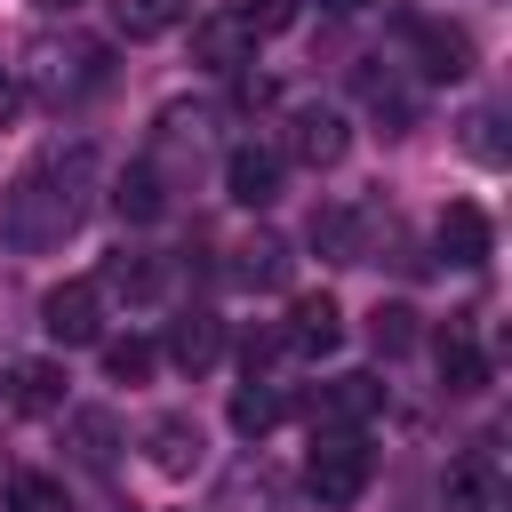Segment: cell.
Returning a JSON list of instances; mask_svg holds the SVG:
<instances>
[{"label":"cell","instance_id":"4dcf8cb0","mask_svg":"<svg viewBox=\"0 0 512 512\" xmlns=\"http://www.w3.org/2000/svg\"><path fill=\"white\" fill-rule=\"evenodd\" d=\"M320 8H328V16H360L368 0H320Z\"/></svg>","mask_w":512,"mask_h":512},{"label":"cell","instance_id":"44dd1931","mask_svg":"<svg viewBox=\"0 0 512 512\" xmlns=\"http://www.w3.org/2000/svg\"><path fill=\"white\" fill-rule=\"evenodd\" d=\"M112 208H120L128 224H152V216L168 208V192H160V168H152V160H128V168L112 176Z\"/></svg>","mask_w":512,"mask_h":512},{"label":"cell","instance_id":"d6986e66","mask_svg":"<svg viewBox=\"0 0 512 512\" xmlns=\"http://www.w3.org/2000/svg\"><path fill=\"white\" fill-rule=\"evenodd\" d=\"M96 288H112V296H128V304H160V296H168V256H128V248H120Z\"/></svg>","mask_w":512,"mask_h":512},{"label":"cell","instance_id":"e0dca14e","mask_svg":"<svg viewBox=\"0 0 512 512\" xmlns=\"http://www.w3.org/2000/svg\"><path fill=\"white\" fill-rule=\"evenodd\" d=\"M64 448H72V464H80V472H112L120 424H112L104 408H72V416H64Z\"/></svg>","mask_w":512,"mask_h":512},{"label":"cell","instance_id":"ac0fdd59","mask_svg":"<svg viewBox=\"0 0 512 512\" xmlns=\"http://www.w3.org/2000/svg\"><path fill=\"white\" fill-rule=\"evenodd\" d=\"M232 288H288V240H272V232H256V240H240L232 248Z\"/></svg>","mask_w":512,"mask_h":512},{"label":"cell","instance_id":"cb8c5ba5","mask_svg":"<svg viewBox=\"0 0 512 512\" xmlns=\"http://www.w3.org/2000/svg\"><path fill=\"white\" fill-rule=\"evenodd\" d=\"M440 504H448V512H488V504H496V480H488V464H480V456L448 464V480H440Z\"/></svg>","mask_w":512,"mask_h":512},{"label":"cell","instance_id":"1f68e13d","mask_svg":"<svg viewBox=\"0 0 512 512\" xmlns=\"http://www.w3.org/2000/svg\"><path fill=\"white\" fill-rule=\"evenodd\" d=\"M40 8H48V16H72V8H80V0H40Z\"/></svg>","mask_w":512,"mask_h":512},{"label":"cell","instance_id":"f546056e","mask_svg":"<svg viewBox=\"0 0 512 512\" xmlns=\"http://www.w3.org/2000/svg\"><path fill=\"white\" fill-rule=\"evenodd\" d=\"M24 112V88H16V72H0V128Z\"/></svg>","mask_w":512,"mask_h":512},{"label":"cell","instance_id":"9c48e42d","mask_svg":"<svg viewBox=\"0 0 512 512\" xmlns=\"http://www.w3.org/2000/svg\"><path fill=\"white\" fill-rule=\"evenodd\" d=\"M376 408H384V384L376 376H336V384L312 392V432H360Z\"/></svg>","mask_w":512,"mask_h":512},{"label":"cell","instance_id":"52a82bcc","mask_svg":"<svg viewBox=\"0 0 512 512\" xmlns=\"http://www.w3.org/2000/svg\"><path fill=\"white\" fill-rule=\"evenodd\" d=\"M344 152H352V120H344V112H328V104H296V112H288V160L336 168Z\"/></svg>","mask_w":512,"mask_h":512},{"label":"cell","instance_id":"7402d4cb","mask_svg":"<svg viewBox=\"0 0 512 512\" xmlns=\"http://www.w3.org/2000/svg\"><path fill=\"white\" fill-rule=\"evenodd\" d=\"M184 16H192V0H112L120 40H160V32H176Z\"/></svg>","mask_w":512,"mask_h":512},{"label":"cell","instance_id":"d4e9b609","mask_svg":"<svg viewBox=\"0 0 512 512\" xmlns=\"http://www.w3.org/2000/svg\"><path fill=\"white\" fill-rule=\"evenodd\" d=\"M456 136H464V152H472V160H488V168H504V112H496V104H472Z\"/></svg>","mask_w":512,"mask_h":512},{"label":"cell","instance_id":"603a6c76","mask_svg":"<svg viewBox=\"0 0 512 512\" xmlns=\"http://www.w3.org/2000/svg\"><path fill=\"white\" fill-rule=\"evenodd\" d=\"M280 416H288V400H280V392H272L264 376H248V384L232 392V432H240V440H264V432H272Z\"/></svg>","mask_w":512,"mask_h":512},{"label":"cell","instance_id":"5bb4252c","mask_svg":"<svg viewBox=\"0 0 512 512\" xmlns=\"http://www.w3.org/2000/svg\"><path fill=\"white\" fill-rule=\"evenodd\" d=\"M64 384H72L64 360H16L8 368V408L16 416H56L64 408Z\"/></svg>","mask_w":512,"mask_h":512},{"label":"cell","instance_id":"83f0119b","mask_svg":"<svg viewBox=\"0 0 512 512\" xmlns=\"http://www.w3.org/2000/svg\"><path fill=\"white\" fill-rule=\"evenodd\" d=\"M152 368H160V352H152L144 336H120V344H104V376H112V384H144Z\"/></svg>","mask_w":512,"mask_h":512},{"label":"cell","instance_id":"8992f818","mask_svg":"<svg viewBox=\"0 0 512 512\" xmlns=\"http://www.w3.org/2000/svg\"><path fill=\"white\" fill-rule=\"evenodd\" d=\"M400 40L416 48V72H424V80H464V72H472V32H464V24L400 16Z\"/></svg>","mask_w":512,"mask_h":512},{"label":"cell","instance_id":"6da1fadb","mask_svg":"<svg viewBox=\"0 0 512 512\" xmlns=\"http://www.w3.org/2000/svg\"><path fill=\"white\" fill-rule=\"evenodd\" d=\"M88 192H96V152L72 144V152H48L32 160L8 192H0V240L40 256V248H64L88 216Z\"/></svg>","mask_w":512,"mask_h":512},{"label":"cell","instance_id":"3957f363","mask_svg":"<svg viewBox=\"0 0 512 512\" xmlns=\"http://www.w3.org/2000/svg\"><path fill=\"white\" fill-rule=\"evenodd\" d=\"M368 472H376V448H368L360 432H312V456H304L312 504H328V512L360 504V496H368Z\"/></svg>","mask_w":512,"mask_h":512},{"label":"cell","instance_id":"7a4b0ae2","mask_svg":"<svg viewBox=\"0 0 512 512\" xmlns=\"http://www.w3.org/2000/svg\"><path fill=\"white\" fill-rule=\"evenodd\" d=\"M112 80V56H104V40H88V32H40L32 48H24V72H16V88H32L40 104H80V96H96Z\"/></svg>","mask_w":512,"mask_h":512},{"label":"cell","instance_id":"2e32d148","mask_svg":"<svg viewBox=\"0 0 512 512\" xmlns=\"http://www.w3.org/2000/svg\"><path fill=\"white\" fill-rule=\"evenodd\" d=\"M360 104L384 120V136H408L416 128V88L408 80H392V64L376 72V64H360Z\"/></svg>","mask_w":512,"mask_h":512},{"label":"cell","instance_id":"4316f807","mask_svg":"<svg viewBox=\"0 0 512 512\" xmlns=\"http://www.w3.org/2000/svg\"><path fill=\"white\" fill-rule=\"evenodd\" d=\"M8 512H72V496L48 472H8Z\"/></svg>","mask_w":512,"mask_h":512},{"label":"cell","instance_id":"4fadbf2b","mask_svg":"<svg viewBox=\"0 0 512 512\" xmlns=\"http://www.w3.org/2000/svg\"><path fill=\"white\" fill-rule=\"evenodd\" d=\"M280 344H288V352H304V360H328V352L344 344V312H336L328 296H296V312H288Z\"/></svg>","mask_w":512,"mask_h":512},{"label":"cell","instance_id":"5b68a950","mask_svg":"<svg viewBox=\"0 0 512 512\" xmlns=\"http://www.w3.org/2000/svg\"><path fill=\"white\" fill-rule=\"evenodd\" d=\"M40 328H48L64 352H80V344H104V288H96V280H64V288H48V304H40Z\"/></svg>","mask_w":512,"mask_h":512},{"label":"cell","instance_id":"277c9868","mask_svg":"<svg viewBox=\"0 0 512 512\" xmlns=\"http://www.w3.org/2000/svg\"><path fill=\"white\" fill-rule=\"evenodd\" d=\"M376 232H392V216H384L376 200H360V208H328V216H312V248H320L328 264H376Z\"/></svg>","mask_w":512,"mask_h":512},{"label":"cell","instance_id":"8fae6325","mask_svg":"<svg viewBox=\"0 0 512 512\" xmlns=\"http://www.w3.org/2000/svg\"><path fill=\"white\" fill-rule=\"evenodd\" d=\"M224 192H232L240 208H272V200H280V152H272V144H232Z\"/></svg>","mask_w":512,"mask_h":512},{"label":"cell","instance_id":"9a60e30c","mask_svg":"<svg viewBox=\"0 0 512 512\" xmlns=\"http://www.w3.org/2000/svg\"><path fill=\"white\" fill-rule=\"evenodd\" d=\"M216 352H224V320H216V312H176V320H168V360H176L184 376L216 368Z\"/></svg>","mask_w":512,"mask_h":512},{"label":"cell","instance_id":"ba28073f","mask_svg":"<svg viewBox=\"0 0 512 512\" xmlns=\"http://www.w3.org/2000/svg\"><path fill=\"white\" fill-rule=\"evenodd\" d=\"M192 64L200 72H248L256 64V32L240 24V8H216L192 24Z\"/></svg>","mask_w":512,"mask_h":512},{"label":"cell","instance_id":"484cf974","mask_svg":"<svg viewBox=\"0 0 512 512\" xmlns=\"http://www.w3.org/2000/svg\"><path fill=\"white\" fill-rule=\"evenodd\" d=\"M368 344H376L384 360H400V352L416 344V304H376V312H368Z\"/></svg>","mask_w":512,"mask_h":512},{"label":"cell","instance_id":"f1b7e54d","mask_svg":"<svg viewBox=\"0 0 512 512\" xmlns=\"http://www.w3.org/2000/svg\"><path fill=\"white\" fill-rule=\"evenodd\" d=\"M240 24L264 40V32H288L296 24V0H240Z\"/></svg>","mask_w":512,"mask_h":512},{"label":"cell","instance_id":"7c38bea8","mask_svg":"<svg viewBox=\"0 0 512 512\" xmlns=\"http://www.w3.org/2000/svg\"><path fill=\"white\" fill-rule=\"evenodd\" d=\"M144 456H152V472L184 480V472H200L208 440H200V424H192V416H152V424H144Z\"/></svg>","mask_w":512,"mask_h":512},{"label":"cell","instance_id":"30bf717a","mask_svg":"<svg viewBox=\"0 0 512 512\" xmlns=\"http://www.w3.org/2000/svg\"><path fill=\"white\" fill-rule=\"evenodd\" d=\"M432 248H440L456 272H480V264H488V248H496V232H488V216H480L472 200H448V208H440V224H432Z\"/></svg>","mask_w":512,"mask_h":512},{"label":"cell","instance_id":"ffe728a7","mask_svg":"<svg viewBox=\"0 0 512 512\" xmlns=\"http://www.w3.org/2000/svg\"><path fill=\"white\" fill-rule=\"evenodd\" d=\"M432 360H440V384H448L456 400L488 384V360H480V344H472L464 328H440V336H432Z\"/></svg>","mask_w":512,"mask_h":512}]
</instances>
